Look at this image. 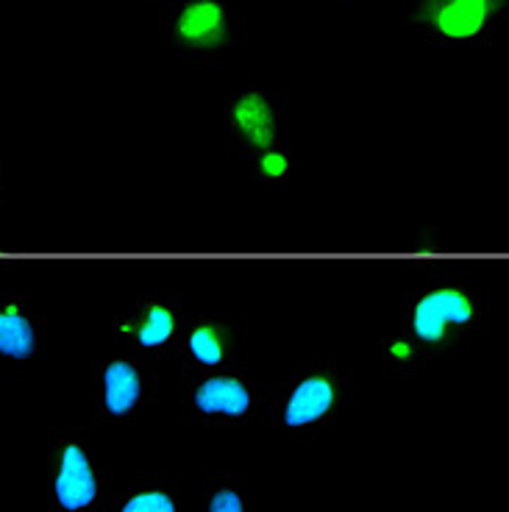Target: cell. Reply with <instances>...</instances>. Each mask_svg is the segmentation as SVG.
Listing matches in <instances>:
<instances>
[{
  "label": "cell",
  "mask_w": 509,
  "mask_h": 512,
  "mask_svg": "<svg viewBox=\"0 0 509 512\" xmlns=\"http://www.w3.org/2000/svg\"><path fill=\"white\" fill-rule=\"evenodd\" d=\"M357 387L340 362L304 359L265 387L262 418L295 443H315L343 421Z\"/></svg>",
  "instance_id": "obj_1"
},
{
  "label": "cell",
  "mask_w": 509,
  "mask_h": 512,
  "mask_svg": "<svg viewBox=\"0 0 509 512\" xmlns=\"http://www.w3.org/2000/svg\"><path fill=\"white\" fill-rule=\"evenodd\" d=\"M401 320L429 359L448 357L493 329V301L471 279L440 276L409 290Z\"/></svg>",
  "instance_id": "obj_2"
},
{
  "label": "cell",
  "mask_w": 509,
  "mask_h": 512,
  "mask_svg": "<svg viewBox=\"0 0 509 512\" xmlns=\"http://www.w3.org/2000/svg\"><path fill=\"white\" fill-rule=\"evenodd\" d=\"M45 496L51 512H106L115 496L112 476L103 468L87 426H56L48 435Z\"/></svg>",
  "instance_id": "obj_3"
},
{
  "label": "cell",
  "mask_w": 509,
  "mask_h": 512,
  "mask_svg": "<svg viewBox=\"0 0 509 512\" xmlns=\"http://www.w3.org/2000/svg\"><path fill=\"white\" fill-rule=\"evenodd\" d=\"M159 34L190 67L226 62L248 37L234 0H170L159 14Z\"/></svg>",
  "instance_id": "obj_4"
},
{
  "label": "cell",
  "mask_w": 509,
  "mask_h": 512,
  "mask_svg": "<svg viewBox=\"0 0 509 512\" xmlns=\"http://www.w3.org/2000/svg\"><path fill=\"white\" fill-rule=\"evenodd\" d=\"M265 387L245 365L184 376V421L204 429H242L262 418Z\"/></svg>",
  "instance_id": "obj_5"
},
{
  "label": "cell",
  "mask_w": 509,
  "mask_h": 512,
  "mask_svg": "<svg viewBox=\"0 0 509 512\" xmlns=\"http://www.w3.org/2000/svg\"><path fill=\"white\" fill-rule=\"evenodd\" d=\"M407 17L440 51L487 48L509 20V0H407Z\"/></svg>",
  "instance_id": "obj_6"
},
{
  "label": "cell",
  "mask_w": 509,
  "mask_h": 512,
  "mask_svg": "<svg viewBox=\"0 0 509 512\" xmlns=\"http://www.w3.org/2000/svg\"><path fill=\"white\" fill-rule=\"evenodd\" d=\"M92 412L103 426H128L159 401L153 362L137 354H112L92 365Z\"/></svg>",
  "instance_id": "obj_7"
},
{
  "label": "cell",
  "mask_w": 509,
  "mask_h": 512,
  "mask_svg": "<svg viewBox=\"0 0 509 512\" xmlns=\"http://www.w3.org/2000/svg\"><path fill=\"white\" fill-rule=\"evenodd\" d=\"M223 134L242 159L293 142V103L262 87H245L223 106Z\"/></svg>",
  "instance_id": "obj_8"
},
{
  "label": "cell",
  "mask_w": 509,
  "mask_h": 512,
  "mask_svg": "<svg viewBox=\"0 0 509 512\" xmlns=\"http://www.w3.org/2000/svg\"><path fill=\"white\" fill-rule=\"evenodd\" d=\"M187 312L170 293H140L112 323L115 334L148 362L173 359Z\"/></svg>",
  "instance_id": "obj_9"
},
{
  "label": "cell",
  "mask_w": 509,
  "mask_h": 512,
  "mask_svg": "<svg viewBox=\"0 0 509 512\" xmlns=\"http://www.w3.org/2000/svg\"><path fill=\"white\" fill-rule=\"evenodd\" d=\"M181 376L223 371L245 365V337L240 323L226 315H187L173 351Z\"/></svg>",
  "instance_id": "obj_10"
},
{
  "label": "cell",
  "mask_w": 509,
  "mask_h": 512,
  "mask_svg": "<svg viewBox=\"0 0 509 512\" xmlns=\"http://www.w3.org/2000/svg\"><path fill=\"white\" fill-rule=\"evenodd\" d=\"M48 348V320L23 293H0V362L34 365Z\"/></svg>",
  "instance_id": "obj_11"
},
{
  "label": "cell",
  "mask_w": 509,
  "mask_h": 512,
  "mask_svg": "<svg viewBox=\"0 0 509 512\" xmlns=\"http://www.w3.org/2000/svg\"><path fill=\"white\" fill-rule=\"evenodd\" d=\"M106 512H184V493L176 476H134L126 487H115Z\"/></svg>",
  "instance_id": "obj_12"
},
{
  "label": "cell",
  "mask_w": 509,
  "mask_h": 512,
  "mask_svg": "<svg viewBox=\"0 0 509 512\" xmlns=\"http://www.w3.org/2000/svg\"><path fill=\"white\" fill-rule=\"evenodd\" d=\"M204 512H251L248 479L234 471H215L206 479Z\"/></svg>",
  "instance_id": "obj_13"
},
{
  "label": "cell",
  "mask_w": 509,
  "mask_h": 512,
  "mask_svg": "<svg viewBox=\"0 0 509 512\" xmlns=\"http://www.w3.org/2000/svg\"><path fill=\"white\" fill-rule=\"evenodd\" d=\"M379 359H382L387 373L409 379V376L423 371V365L429 362V354L401 329V332L387 334L382 343H379Z\"/></svg>",
  "instance_id": "obj_14"
},
{
  "label": "cell",
  "mask_w": 509,
  "mask_h": 512,
  "mask_svg": "<svg viewBox=\"0 0 509 512\" xmlns=\"http://www.w3.org/2000/svg\"><path fill=\"white\" fill-rule=\"evenodd\" d=\"M245 162V173L248 179L256 181V184H284L290 179L295 165L293 154V142H281V145H273V148H265L259 154L242 159Z\"/></svg>",
  "instance_id": "obj_15"
},
{
  "label": "cell",
  "mask_w": 509,
  "mask_h": 512,
  "mask_svg": "<svg viewBox=\"0 0 509 512\" xmlns=\"http://www.w3.org/2000/svg\"><path fill=\"white\" fill-rule=\"evenodd\" d=\"M3 190H6V167L0 162V198H3Z\"/></svg>",
  "instance_id": "obj_16"
}]
</instances>
